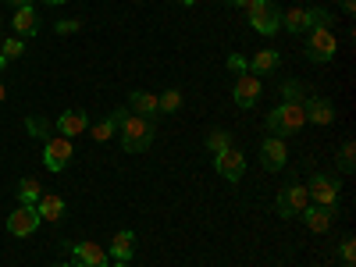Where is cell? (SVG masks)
<instances>
[{"mask_svg":"<svg viewBox=\"0 0 356 267\" xmlns=\"http://www.w3.org/2000/svg\"><path fill=\"white\" fill-rule=\"evenodd\" d=\"M250 25L260 36H275L282 29V8L275 0H250Z\"/></svg>","mask_w":356,"mask_h":267,"instance_id":"277c9868","label":"cell"},{"mask_svg":"<svg viewBox=\"0 0 356 267\" xmlns=\"http://www.w3.org/2000/svg\"><path fill=\"white\" fill-rule=\"evenodd\" d=\"M339 168H342L346 175H353V168H356V146H353V139H346V143H342V154H339Z\"/></svg>","mask_w":356,"mask_h":267,"instance_id":"cb8c5ba5","label":"cell"},{"mask_svg":"<svg viewBox=\"0 0 356 267\" xmlns=\"http://www.w3.org/2000/svg\"><path fill=\"white\" fill-rule=\"evenodd\" d=\"M36 211H40L43 221H61V218H65V200L57 196V193H43V196L36 200Z\"/></svg>","mask_w":356,"mask_h":267,"instance_id":"ac0fdd59","label":"cell"},{"mask_svg":"<svg viewBox=\"0 0 356 267\" xmlns=\"http://www.w3.org/2000/svg\"><path fill=\"white\" fill-rule=\"evenodd\" d=\"M214 171L225 178V182H239L243 178V171H246V157H243V150H235V146H228V150H221V154H214Z\"/></svg>","mask_w":356,"mask_h":267,"instance_id":"52a82bcc","label":"cell"},{"mask_svg":"<svg viewBox=\"0 0 356 267\" xmlns=\"http://www.w3.org/2000/svg\"><path fill=\"white\" fill-rule=\"evenodd\" d=\"M324 22H332L328 11H321V8H292V11H282V25L289 29V33H307V29H317Z\"/></svg>","mask_w":356,"mask_h":267,"instance_id":"8992f818","label":"cell"},{"mask_svg":"<svg viewBox=\"0 0 356 267\" xmlns=\"http://www.w3.org/2000/svg\"><path fill=\"white\" fill-rule=\"evenodd\" d=\"M307 125V114H303V104H292V100H282L271 114H267V129L275 136H292Z\"/></svg>","mask_w":356,"mask_h":267,"instance_id":"7a4b0ae2","label":"cell"},{"mask_svg":"<svg viewBox=\"0 0 356 267\" xmlns=\"http://www.w3.org/2000/svg\"><path fill=\"white\" fill-rule=\"evenodd\" d=\"M114 132H118V125L111 122V118H107V122H100V125H93V129H89V136H93L97 143H107Z\"/></svg>","mask_w":356,"mask_h":267,"instance_id":"4316f807","label":"cell"},{"mask_svg":"<svg viewBox=\"0 0 356 267\" xmlns=\"http://www.w3.org/2000/svg\"><path fill=\"white\" fill-rule=\"evenodd\" d=\"M278 68V50H260L253 61H250V72L253 75H267V72H275Z\"/></svg>","mask_w":356,"mask_h":267,"instance_id":"44dd1931","label":"cell"},{"mask_svg":"<svg viewBox=\"0 0 356 267\" xmlns=\"http://www.w3.org/2000/svg\"><path fill=\"white\" fill-rule=\"evenodd\" d=\"M178 4H186V8H193V4H196V0H178Z\"/></svg>","mask_w":356,"mask_h":267,"instance_id":"74e56055","label":"cell"},{"mask_svg":"<svg viewBox=\"0 0 356 267\" xmlns=\"http://www.w3.org/2000/svg\"><path fill=\"white\" fill-rule=\"evenodd\" d=\"M228 72H235V75H246V72H250V61H246L243 54H232V57H228Z\"/></svg>","mask_w":356,"mask_h":267,"instance_id":"f1b7e54d","label":"cell"},{"mask_svg":"<svg viewBox=\"0 0 356 267\" xmlns=\"http://www.w3.org/2000/svg\"><path fill=\"white\" fill-rule=\"evenodd\" d=\"M225 4H228V0H225Z\"/></svg>","mask_w":356,"mask_h":267,"instance_id":"7bdbcfd3","label":"cell"},{"mask_svg":"<svg viewBox=\"0 0 356 267\" xmlns=\"http://www.w3.org/2000/svg\"><path fill=\"white\" fill-rule=\"evenodd\" d=\"M207 146H211L214 154H221V150H228L232 146V132H225V129H214L211 136H207Z\"/></svg>","mask_w":356,"mask_h":267,"instance_id":"d4e9b609","label":"cell"},{"mask_svg":"<svg viewBox=\"0 0 356 267\" xmlns=\"http://www.w3.org/2000/svg\"><path fill=\"white\" fill-rule=\"evenodd\" d=\"M303 114L314 125H332L335 122V104L324 100V97H310V100H303Z\"/></svg>","mask_w":356,"mask_h":267,"instance_id":"4fadbf2b","label":"cell"},{"mask_svg":"<svg viewBox=\"0 0 356 267\" xmlns=\"http://www.w3.org/2000/svg\"><path fill=\"white\" fill-rule=\"evenodd\" d=\"M15 196H18V203H25V207H36V200L43 196V189H40V182H36V178H22Z\"/></svg>","mask_w":356,"mask_h":267,"instance_id":"7402d4cb","label":"cell"},{"mask_svg":"<svg viewBox=\"0 0 356 267\" xmlns=\"http://www.w3.org/2000/svg\"><path fill=\"white\" fill-rule=\"evenodd\" d=\"M72 157H75L72 139L54 136V139H47V143H43V168H47L50 175H61V171L72 164Z\"/></svg>","mask_w":356,"mask_h":267,"instance_id":"5b68a950","label":"cell"},{"mask_svg":"<svg viewBox=\"0 0 356 267\" xmlns=\"http://www.w3.org/2000/svg\"><path fill=\"white\" fill-rule=\"evenodd\" d=\"M282 93H285V100H292V104H303V89H300V82H285V86H282Z\"/></svg>","mask_w":356,"mask_h":267,"instance_id":"f546056e","label":"cell"},{"mask_svg":"<svg viewBox=\"0 0 356 267\" xmlns=\"http://www.w3.org/2000/svg\"><path fill=\"white\" fill-rule=\"evenodd\" d=\"M300 218L307 221L310 232H328L332 228V211H328V207H303Z\"/></svg>","mask_w":356,"mask_h":267,"instance_id":"d6986e66","label":"cell"},{"mask_svg":"<svg viewBox=\"0 0 356 267\" xmlns=\"http://www.w3.org/2000/svg\"><path fill=\"white\" fill-rule=\"evenodd\" d=\"M114 260H125V264H132V257H136V232L132 228H122L114 235V243H111V250H107Z\"/></svg>","mask_w":356,"mask_h":267,"instance_id":"9a60e30c","label":"cell"},{"mask_svg":"<svg viewBox=\"0 0 356 267\" xmlns=\"http://www.w3.org/2000/svg\"><path fill=\"white\" fill-rule=\"evenodd\" d=\"M0 54H4L8 61L22 57V54H25V43H22V36H11V40H4V43H0Z\"/></svg>","mask_w":356,"mask_h":267,"instance_id":"484cf974","label":"cell"},{"mask_svg":"<svg viewBox=\"0 0 356 267\" xmlns=\"http://www.w3.org/2000/svg\"><path fill=\"white\" fill-rule=\"evenodd\" d=\"M4 100H8V89H4V86H0V107H4Z\"/></svg>","mask_w":356,"mask_h":267,"instance_id":"d590c367","label":"cell"},{"mask_svg":"<svg viewBox=\"0 0 356 267\" xmlns=\"http://www.w3.org/2000/svg\"><path fill=\"white\" fill-rule=\"evenodd\" d=\"M25 129H29V136H36V139H50V125L43 122V118H29Z\"/></svg>","mask_w":356,"mask_h":267,"instance_id":"83f0119b","label":"cell"},{"mask_svg":"<svg viewBox=\"0 0 356 267\" xmlns=\"http://www.w3.org/2000/svg\"><path fill=\"white\" fill-rule=\"evenodd\" d=\"M47 4H65V0H47Z\"/></svg>","mask_w":356,"mask_h":267,"instance_id":"60d3db41","label":"cell"},{"mask_svg":"<svg viewBox=\"0 0 356 267\" xmlns=\"http://www.w3.org/2000/svg\"><path fill=\"white\" fill-rule=\"evenodd\" d=\"M50 267H75V264H50Z\"/></svg>","mask_w":356,"mask_h":267,"instance_id":"ab89813d","label":"cell"},{"mask_svg":"<svg viewBox=\"0 0 356 267\" xmlns=\"http://www.w3.org/2000/svg\"><path fill=\"white\" fill-rule=\"evenodd\" d=\"M8 4H15V8H25V4H33V0H8Z\"/></svg>","mask_w":356,"mask_h":267,"instance_id":"e575fe53","label":"cell"},{"mask_svg":"<svg viewBox=\"0 0 356 267\" xmlns=\"http://www.w3.org/2000/svg\"><path fill=\"white\" fill-rule=\"evenodd\" d=\"M40 225H43L40 211H36V207H25V203H18V211L8 218V232H11V235H18V239H25V235H33Z\"/></svg>","mask_w":356,"mask_h":267,"instance_id":"30bf717a","label":"cell"},{"mask_svg":"<svg viewBox=\"0 0 356 267\" xmlns=\"http://www.w3.org/2000/svg\"><path fill=\"white\" fill-rule=\"evenodd\" d=\"M285 161H289V150H285V143H282L278 136H271V139L260 143V164H264L267 171H282Z\"/></svg>","mask_w":356,"mask_h":267,"instance_id":"7c38bea8","label":"cell"},{"mask_svg":"<svg viewBox=\"0 0 356 267\" xmlns=\"http://www.w3.org/2000/svg\"><path fill=\"white\" fill-rule=\"evenodd\" d=\"M86 129H89V118H86V111H65L61 118H57V132H61L65 139L82 136Z\"/></svg>","mask_w":356,"mask_h":267,"instance_id":"2e32d148","label":"cell"},{"mask_svg":"<svg viewBox=\"0 0 356 267\" xmlns=\"http://www.w3.org/2000/svg\"><path fill=\"white\" fill-rule=\"evenodd\" d=\"M79 29H82V22H79V18H65V22H57V33H61V36L79 33Z\"/></svg>","mask_w":356,"mask_h":267,"instance_id":"1f68e13d","label":"cell"},{"mask_svg":"<svg viewBox=\"0 0 356 267\" xmlns=\"http://www.w3.org/2000/svg\"><path fill=\"white\" fill-rule=\"evenodd\" d=\"M114 267H132V264H125V260H118V264H114Z\"/></svg>","mask_w":356,"mask_h":267,"instance_id":"f35d334b","label":"cell"},{"mask_svg":"<svg viewBox=\"0 0 356 267\" xmlns=\"http://www.w3.org/2000/svg\"><path fill=\"white\" fill-rule=\"evenodd\" d=\"M228 4H235V8H250V0H228Z\"/></svg>","mask_w":356,"mask_h":267,"instance_id":"836d02e7","label":"cell"},{"mask_svg":"<svg viewBox=\"0 0 356 267\" xmlns=\"http://www.w3.org/2000/svg\"><path fill=\"white\" fill-rule=\"evenodd\" d=\"M129 104H132V114H143V118H150V114L157 111V97L146 93V89H132Z\"/></svg>","mask_w":356,"mask_h":267,"instance_id":"ffe728a7","label":"cell"},{"mask_svg":"<svg viewBox=\"0 0 356 267\" xmlns=\"http://www.w3.org/2000/svg\"><path fill=\"white\" fill-rule=\"evenodd\" d=\"M339 253H342V260H346V264H353V260H356V239H353V235H346V239H342Z\"/></svg>","mask_w":356,"mask_h":267,"instance_id":"4dcf8cb0","label":"cell"},{"mask_svg":"<svg viewBox=\"0 0 356 267\" xmlns=\"http://www.w3.org/2000/svg\"><path fill=\"white\" fill-rule=\"evenodd\" d=\"M303 207H310V193H307V186H289L285 193H278L275 211H278V218H300V214H303Z\"/></svg>","mask_w":356,"mask_h":267,"instance_id":"9c48e42d","label":"cell"},{"mask_svg":"<svg viewBox=\"0 0 356 267\" xmlns=\"http://www.w3.org/2000/svg\"><path fill=\"white\" fill-rule=\"evenodd\" d=\"M118 129H122V150L125 154H143V150H150V143L157 136L154 122L150 118H143V114H125L122 122H118Z\"/></svg>","mask_w":356,"mask_h":267,"instance_id":"6da1fadb","label":"cell"},{"mask_svg":"<svg viewBox=\"0 0 356 267\" xmlns=\"http://www.w3.org/2000/svg\"><path fill=\"white\" fill-rule=\"evenodd\" d=\"M346 267H353V264H346Z\"/></svg>","mask_w":356,"mask_h":267,"instance_id":"b9f144b4","label":"cell"},{"mask_svg":"<svg viewBox=\"0 0 356 267\" xmlns=\"http://www.w3.org/2000/svg\"><path fill=\"white\" fill-rule=\"evenodd\" d=\"M178 104H182V93H178V89H164V97H157V111H164V114H175Z\"/></svg>","mask_w":356,"mask_h":267,"instance_id":"603a6c76","label":"cell"},{"mask_svg":"<svg viewBox=\"0 0 356 267\" xmlns=\"http://www.w3.org/2000/svg\"><path fill=\"white\" fill-rule=\"evenodd\" d=\"M11 25H15V33H18L22 40H25V36H36V33H40V18H36L33 4L15 8V18H11Z\"/></svg>","mask_w":356,"mask_h":267,"instance_id":"e0dca14e","label":"cell"},{"mask_svg":"<svg viewBox=\"0 0 356 267\" xmlns=\"http://www.w3.org/2000/svg\"><path fill=\"white\" fill-rule=\"evenodd\" d=\"M335 54H339V40H335V33L328 25H317V29H310V40H307V57L314 65H328V61H335Z\"/></svg>","mask_w":356,"mask_h":267,"instance_id":"3957f363","label":"cell"},{"mask_svg":"<svg viewBox=\"0 0 356 267\" xmlns=\"http://www.w3.org/2000/svg\"><path fill=\"white\" fill-rule=\"evenodd\" d=\"M4 65H8V57H4V54H0V72H4Z\"/></svg>","mask_w":356,"mask_h":267,"instance_id":"8d00e7d4","label":"cell"},{"mask_svg":"<svg viewBox=\"0 0 356 267\" xmlns=\"http://www.w3.org/2000/svg\"><path fill=\"white\" fill-rule=\"evenodd\" d=\"M260 89H264L260 75H253V72L239 75V82H235V93H232L235 107H243V111H250V107H253V104L260 100Z\"/></svg>","mask_w":356,"mask_h":267,"instance_id":"8fae6325","label":"cell"},{"mask_svg":"<svg viewBox=\"0 0 356 267\" xmlns=\"http://www.w3.org/2000/svg\"><path fill=\"white\" fill-rule=\"evenodd\" d=\"M72 257H75V267H107V250H100L97 243H75Z\"/></svg>","mask_w":356,"mask_h":267,"instance_id":"5bb4252c","label":"cell"},{"mask_svg":"<svg viewBox=\"0 0 356 267\" xmlns=\"http://www.w3.org/2000/svg\"><path fill=\"white\" fill-rule=\"evenodd\" d=\"M307 193H310V200H317V207H328V211H332V207H339V182H335V178L332 175H314L310 178V186H307Z\"/></svg>","mask_w":356,"mask_h":267,"instance_id":"ba28073f","label":"cell"},{"mask_svg":"<svg viewBox=\"0 0 356 267\" xmlns=\"http://www.w3.org/2000/svg\"><path fill=\"white\" fill-rule=\"evenodd\" d=\"M339 4H342V11H346V15H353V11H356V0H339Z\"/></svg>","mask_w":356,"mask_h":267,"instance_id":"d6a6232c","label":"cell"}]
</instances>
